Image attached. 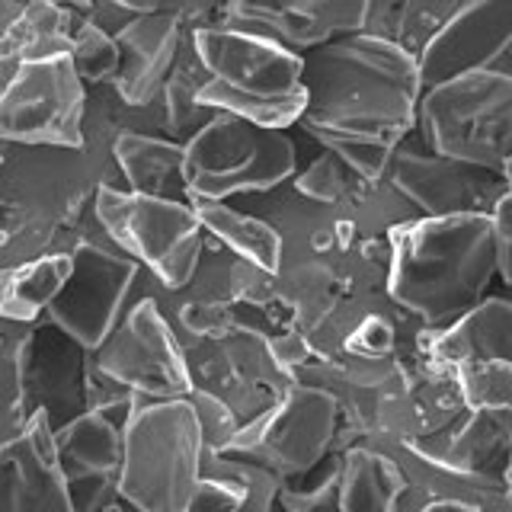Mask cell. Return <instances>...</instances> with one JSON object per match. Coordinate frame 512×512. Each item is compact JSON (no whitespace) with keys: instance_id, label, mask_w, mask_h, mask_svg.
<instances>
[{"instance_id":"1","label":"cell","mask_w":512,"mask_h":512,"mask_svg":"<svg viewBox=\"0 0 512 512\" xmlns=\"http://www.w3.org/2000/svg\"><path fill=\"white\" fill-rule=\"evenodd\" d=\"M301 87L308 103L295 128L368 183H381L394 148L416 132V58L352 32L301 55Z\"/></svg>"},{"instance_id":"2","label":"cell","mask_w":512,"mask_h":512,"mask_svg":"<svg viewBox=\"0 0 512 512\" xmlns=\"http://www.w3.org/2000/svg\"><path fill=\"white\" fill-rule=\"evenodd\" d=\"M119 186L112 154L80 148H0V263H23L71 247L96 189Z\"/></svg>"},{"instance_id":"3","label":"cell","mask_w":512,"mask_h":512,"mask_svg":"<svg viewBox=\"0 0 512 512\" xmlns=\"http://www.w3.org/2000/svg\"><path fill=\"white\" fill-rule=\"evenodd\" d=\"M493 279L490 215L413 218L388 234V295L429 333L484 301Z\"/></svg>"},{"instance_id":"4","label":"cell","mask_w":512,"mask_h":512,"mask_svg":"<svg viewBox=\"0 0 512 512\" xmlns=\"http://www.w3.org/2000/svg\"><path fill=\"white\" fill-rule=\"evenodd\" d=\"M189 42L208 74L199 90L205 109L279 132L298 125L308 103L301 87V55L260 32L218 23L215 7L208 23L189 29Z\"/></svg>"},{"instance_id":"5","label":"cell","mask_w":512,"mask_h":512,"mask_svg":"<svg viewBox=\"0 0 512 512\" xmlns=\"http://www.w3.org/2000/svg\"><path fill=\"white\" fill-rule=\"evenodd\" d=\"M205 442L196 407L141 400L122 426L119 500L135 512H186L202 484Z\"/></svg>"},{"instance_id":"6","label":"cell","mask_w":512,"mask_h":512,"mask_svg":"<svg viewBox=\"0 0 512 512\" xmlns=\"http://www.w3.org/2000/svg\"><path fill=\"white\" fill-rule=\"evenodd\" d=\"M416 138L458 164L509 176L512 160V68H487L420 93Z\"/></svg>"},{"instance_id":"7","label":"cell","mask_w":512,"mask_h":512,"mask_svg":"<svg viewBox=\"0 0 512 512\" xmlns=\"http://www.w3.org/2000/svg\"><path fill=\"white\" fill-rule=\"evenodd\" d=\"M298 173V148L288 132L215 112L183 144V183L189 202H234L263 196Z\"/></svg>"},{"instance_id":"8","label":"cell","mask_w":512,"mask_h":512,"mask_svg":"<svg viewBox=\"0 0 512 512\" xmlns=\"http://www.w3.org/2000/svg\"><path fill=\"white\" fill-rule=\"evenodd\" d=\"M90 212L109 244L135 260L164 292H176L189 282L208 240L192 202L141 199L103 183Z\"/></svg>"},{"instance_id":"9","label":"cell","mask_w":512,"mask_h":512,"mask_svg":"<svg viewBox=\"0 0 512 512\" xmlns=\"http://www.w3.org/2000/svg\"><path fill=\"white\" fill-rule=\"evenodd\" d=\"M186 372L192 394H205L234 416L237 429H247L279 404L295 384L272 346L250 327L186 343Z\"/></svg>"},{"instance_id":"10","label":"cell","mask_w":512,"mask_h":512,"mask_svg":"<svg viewBox=\"0 0 512 512\" xmlns=\"http://www.w3.org/2000/svg\"><path fill=\"white\" fill-rule=\"evenodd\" d=\"M138 276L141 266L112 247L93 221V212H87L77 244L71 247V272L45 320L87 352L100 349L132 301Z\"/></svg>"},{"instance_id":"11","label":"cell","mask_w":512,"mask_h":512,"mask_svg":"<svg viewBox=\"0 0 512 512\" xmlns=\"http://www.w3.org/2000/svg\"><path fill=\"white\" fill-rule=\"evenodd\" d=\"M340 426L343 416L336 400L327 391L295 381L263 420L240 429L234 442L218 455L247 458L292 484L295 477L311 474L333 458Z\"/></svg>"},{"instance_id":"12","label":"cell","mask_w":512,"mask_h":512,"mask_svg":"<svg viewBox=\"0 0 512 512\" xmlns=\"http://www.w3.org/2000/svg\"><path fill=\"white\" fill-rule=\"evenodd\" d=\"M90 368L138 400H180L192 394L186 356L157 301L135 285L119 324L90 352Z\"/></svg>"},{"instance_id":"13","label":"cell","mask_w":512,"mask_h":512,"mask_svg":"<svg viewBox=\"0 0 512 512\" xmlns=\"http://www.w3.org/2000/svg\"><path fill=\"white\" fill-rule=\"evenodd\" d=\"M87 87L68 55L26 61L0 87V144L23 148H80Z\"/></svg>"},{"instance_id":"14","label":"cell","mask_w":512,"mask_h":512,"mask_svg":"<svg viewBox=\"0 0 512 512\" xmlns=\"http://www.w3.org/2000/svg\"><path fill=\"white\" fill-rule=\"evenodd\" d=\"M384 180L413 205L420 218L493 215V208L512 196L509 176L429 154L416 132L394 148Z\"/></svg>"},{"instance_id":"15","label":"cell","mask_w":512,"mask_h":512,"mask_svg":"<svg viewBox=\"0 0 512 512\" xmlns=\"http://www.w3.org/2000/svg\"><path fill=\"white\" fill-rule=\"evenodd\" d=\"M90 352L77 346L68 333L42 320L23 340L20 388L23 410L42 416L48 429L61 432L84 413H90Z\"/></svg>"},{"instance_id":"16","label":"cell","mask_w":512,"mask_h":512,"mask_svg":"<svg viewBox=\"0 0 512 512\" xmlns=\"http://www.w3.org/2000/svg\"><path fill=\"white\" fill-rule=\"evenodd\" d=\"M208 16L212 7L205 4H148V10L112 36L119 48V71L109 87L125 109H148L157 103L186 26H202Z\"/></svg>"},{"instance_id":"17","label":"cell","mask_w":512,"mask_h":512,"mask_svg":"<svg viewBox=\"0 0 512 512\" xmlns=\"http://www.w3.org/2000/svg\"><path fill=\"white\" fill-rule=\"evenodd\" d=\"M487 68H512V0H464L416 58L423 90Z\"/></svg>"},{"instance_id":"18","label":"cell","mask_w":512,"mask_h":512,"mask_svg":"<svg viewBox=\"0 0 512 512\" xmlns=\"http://www.w3.org/2000/svg\"><path fill=\"white\" fill-rule=\"evenodd\" d=\"M55 458L74 512H106L119 503L122 423L90 410L55 432Z\"/></svg>"},{"instance_id":"19","label":"cell","mask_w":512,"mask_h":512,"mask_svg":"<svg viewBox=\"0 0 512 512\" xmlns=\"http://www.w3.org/2000/svg\"><path fill=\"white\" fill-rule=\"evenodd\" d=\"M215 20L250 29L304 55L333 39L362 32L365 0H295V4H221Z\"/></svg>"},{"instance_id":"20","label":"cell","mask_w":512,"mask_h":512,"mask_svg":"<svg viewBox=\"0 0 512 512\" xmlns=\"http://www.w3.org/2000/svg\"><path fill=\"white\" fill-rule=\"evenodd\" d=\"M0 512H74L42 416H29L20 436L0 445Z\"/></svg>"},{"instance_id":"21","label":"cell","mask_w":512,"mask_h":512,"mask_svg":"<svg viewBox=\"0 0 512 512\" xmlns=\"http://www.w3.org/2000/svg\"><path fill=\"white\" fill-rule=\"evenodd\" d=\"M423 356L452 375L487 365H512V304L503 295H487L468 314L442 330L426 333Z\"/></svg>"},{"instance_id":"22","label":"cell","mask_w":512,"mask_h":512,"mask_svg":"<svg viewBox=\"0 0 512 512\" xmlns=\"http://www.w3.org/2000/svg\"><path fill=\"white\" fill-rule=\"evenodd\" d=\"M285 480L247 458L205 452L202 484L186 512H276Z\"/></svg>"},{"instance_id":"23","label":"cell","mask_w":512,"mask_h":512,"mask_svg":"<svg viewBox=\"0 0 512 512\" xmlns=\"http://www.w3.org/2000/svg\"><path fill=\"white\" fill-rule=\"evenodd\" d=\"M112 164L125 192L160 202H189L183 183V144L160 135H119Z\"/></svg>"},{"instance_id":"24","label":"cell","mask_w":512,"mask_h":512,"mask_svg":"<svg viewBox=\"0 0 512 512\" xmlns=\"http://www.w3.org/2000/svg\"><path fill=\"white\" fill-rule=\"evenodd\" d=\"M71 247H58L23 263L0 266V324L20 330L42 324L71 272Z\"/></svg>"},{"instance_id":"25","label":"cell","mask_w":512,"mask_h":512,"mask_svg":"<svg viewBox=\"0 0 512 512\" xmlns=\"http://www.w3.org/2000/svg\"><path fill=\"white\" fill-rule=\"evenodd\" d=\"M509 442H512V407L468 410L464 420L448 432L436 461L464 474L509 484Z\"/></svg>"},{"instance_id":"26","label":"cell","mask_w":512,"mask_h":512,"mask_svg":"<svg viewBox=\"0 0 512 512\" xmlns=\"http://www.w3.org/2000/svg\"><path fill=\"white\" fill-rule=\"evenodd\" d=\"M340 512H400L404 474L397 464L372 445H346L333 455Z\"/></svg>"},{"instance_id":"27","label":"cell","mask_w":512,"mask_h":512,"mask_svg":"<svg viewBox=\"0 0 512 512\" xmlns=\"http://www.w3.org/2000/svg\"><path fill=\"white\" fill-rule=\"evenodd\" d=\"M77 26V4H23L0 36V77L26 61L68 55Z\"/></svg>"},{"instance_id":"28","label":"cell","mask_w":512,"mask_h":512,"mask_svg":"<svg viewBox=\"0 0 512 512\" xmlns=\"http://www.w3.org/2000/svg\"><path fill=\"white\" fill-rule=\"evenodd\" d=\"M208 240L234 253L263 276H276L282 260V240L263 218H256L234 202H192Z\"/></svg>"},{"instance_id":"29","label":"cell","mask_w":512,"mask_h":512,"mask_svg":"<svg viewBox=\"0 0 512 512\" xmlns=\"http://www.w3.org/2000/svg\"><path fill=\"white\" fill-rule=\"evenodd\" d=\"M461 4L464 0H365L362 32L397 45L410 58H420Z\"/></svg>"},{"instance_id":"30","label":"cell","mask_w":512,"mask_h":512,"mask_svg":"<svg viewBox=\"0 0 512 512\" xmlns=\"http://www.w3.org/2000/svg\"><path fill=\"white\" fill-rule=\"evenodd\" d=\"M205 80H208V74L196 58V48L189 42V26H186L180 52H176L173 68L157 96L160 116H164V132L170 141L186 144L189 138H196L202 128L212 122L215 112L199 103V90Z\"/></svg>"},{"instance_id":"31","label":"cell","mask_w":512,"mask_h":512,"mask_svg":"<svg viewBox=\"0 0 512 512\" xmlns=\"http://www.w3.org/2000/svg\"><path fill=\"white\" fill-rule=\"evenodd\" d=\"M68 61H71L77 80L87 90L90 87H109L112 80H116V71H119L116 39L87 20L84 4H77V26H74V36H71Z\"/></svg>"},{"instance_id":"32","label":"cell","mask_w":512,"mask_h":512,"mask_svg":"<svg viewBox=\"0 0 512 512\" xmlns=\"http://www.w3.org/2000/svg\"><path fill=\"white\" fill-rule=\"evenodd\" d=\"M29 330L0 324V445H7L26 429L23 388H20V352Z\"/></svg>"},{"instance_id":"33","label":"cell","mask_w":512,"mask_h":512,"mask_svg":"<svg viewBox=\"0 0 512 512\" xmlns=\"http://www.w3.org/2000/svg\"><path fill=\"white\" fill-rule=\"evenodd\" d=\"M276 509L282 512H340V484H336V461H327L324 477L314 487L298 490L295 484H285L279 490Z\"/></svg>"},{"instance_id":"34","label":"cell","mask_w":512,"mask_h":512,"mask_svg":"<svg viewBox=\"0 0 512 512\" xmlns=\"http://www.w3.org/2000/svg\"><path fill=\"white\" fill-rule=\"evenodd\" d=\"M512 196L493 208V247H496V266H500V282L512 285V263H509V237H512Z\"/></svg>"},{"instance_id":"35","label":"cell","mask_w":512,"mask_h":512,"mask_svg":"<svg viewBox=\"0 0 512 512\" xmlns=\"http://www.w3.org/2000/svg\"><path fill=\"white\" fill-rule=\"evenodd\" d=\"M416 512H480V509H474L468 503H458V500H429Z\"/></svg>"},{"instance_id":"36","label":"cell","mask_w":512,"mask_h":512,"mask_svg":"<svg viewBox=\"0 0 512 512\" xmlns=\"http://www.w3.org/2000/svg\"><path fill=\"white\" fill-rule=\"evenodd\" d=\"M0 148H4V144H0Z\"/></svg>"}]
</instances>
